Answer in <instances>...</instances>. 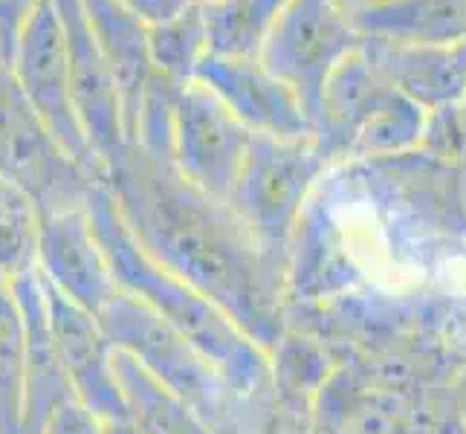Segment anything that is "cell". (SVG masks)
Masks as SVG:
<instances>
[{
	"label": "cell",
	"mask_w": 466,
	"mask_h": 434,
	"mask_svg": "<svg viewBox=\"0 0 466 434\" xmlns=\"http://www.w3.org/2000/svg\"><path fill=\"white\" fill-rule=\"evenodd\" d=\"M105 180L137 244L269 350L284 330L287 272L264 258L235 208L137 145H127Z\"/></svg>",
	"instance_id": "1"
},
{
	"label": "cell",
	"mask_w": 466,
	"mask_h": 434,
	"mask_svg": "<svg viewBox=\"0 0 466 434\" xmlns=\"http://www.w3.org/2000/svg\"><path fill=\"white\" fill-rule=\"evenodd\" d=\"M85 208L119 289L142 301L188 345H195L218 368V374L227 379L238 399L272 403L267 350L255 345L215 301H208L195 287L171 276L137 244L119 217L116 200L110 195L105 177L90 188Z\"/></svg>",
	"instance_id": "2"
},
{
	"label": "cell",
	"mask_w": 466,
	"mask_h": 434,
	"mask_svg": "<svg viewBox=\"0 0 466 434\" xmlns=\"http://www.w3.org/2000/svg\"><path fill=\"white\" fill-rule=\"evenodd\" d=\"M328 163L313 136L276 139L252 134L229 206L247 227L264 258L287 272L290 240Z\"/></svg>",
	"instance_id": "3"
},
{
	"label": "cell",
	"mask_w": 466,
	"mask_h": 434,
	"mask_svg": "<svg viewBox=\"0 0 466 434\" xmlns=\"http://www.w3.org/2000/svg\"><path fill=\"white\" fill-rule=\"evenodd\" d=\"M0 177L18 186L41 215L85 208L90 188L102 180L46 131L6 64H0Z\"/></svg>",
	"instance_id": "4"
},
{
	"label": "cell",
	"mask_w": 466,
	"mask_h": 434,
	"mask_svg": "<svg viewBox=\"0 0 466 434\" xmlns=\"http://www.w3.org/2000/svg\"><path fill=\"white\" fill-rule=\"evenodd\" d=\"M362 46V35L333 0H290L272 24L258 61L293 90L310 127L330 73Z\"/></svg>",
	"instance_id": "5"
},
{
	"label": "cell",
	"mask_w": 466,
	"mask_h": 434,
	"mask_svg": "<svg viewBox=\"0 0 466 434\" xmlns=\"http://www.w3.org/2000/svg\"><path fill=\"white\" fill-rule=\"evenodd\" d=\"M6 67L29 107L46 125V131L61 142V148L90 174L105 177V168L93 156L76 116L67 41H64V26L56 0H44L41 9L32 15Z\"/></svg>",
	"instance_id": "6"
},
{
	"label": "cell",
	"mask_w": 466,
	"mask_h": 434,
	"mask_svg": "<svg viewBox=\"0 0 466 434\" xmlns=\"http://www.w3.org/2000/svg\"><path fill=\"white\" fill-rule=\"evenodd\" d=\"M252 134L203 85L177 90L171 125V166L191 186L218 200L232 197Z\"/></svg>",
	"instance_id": "7"
},
{
	"label": "cell",
	"mask_w": 466,
	"mask_h": 434,
	"mask_svg": "<svg viewBox=\"0 0 466 434\" xmlns=\"http://www.w3.org/2000/svg\"><path fill=\"white\" fill-rule=\"evenodd\" d=\"M41 287L46 301V321H50L53 342L64 374L70 379L76 403L85 406L93 417H99L102 423L125 420L127 411L114 374V345L107 342L99 318L67 301L44 278Z\"/></svg>",
	"instance_id": "8"
},
{
	"label": "cell",
	"mask_w": 466,
	"mask_h": 434,
	"mask_svg": "<svg viewBox=\"0 0 466 434\" xmlns=\"http://www.w3.org/2000/svg\"><path fill=\"white\" fill-rule=\"evenodd\" d=\"M203 85L249 134L301 139L313 136V127L293 90L281 85L258 58L208 53L195 73Z\"/></svg>",
	"instance_id": "9"
},
{
	"label": "cell",
	"mask_w": 466,
	"mask_h": 434,
	"mask_svg": "<svg viewBox=\"0 0 466 434\" xmlns=\"http://www.w3.org/2000/svg\"><path fill=\"white\" fill-rule=\"evenodd\" d=\"M61 15L64 41H67L70 58V85H73V105L76 116L82 125V134L90 145L99 166L107 168L125 154V125H122V102L114 76L93 41V32L85 21V12L78 0H56Z\"/></svg>",
	"instance_id": "10"
},
{
	"label": "cell",
	"mask_w": 466,
	"mask_h": 434,
	"mask_svg": "<svg viewBox=\"0 0 466 434\" xmlns=\"http://www.w3.org/2000/svg\"><path fill=\"white\" fill-rule=\"evenodd\" d=\"M35 269L64 298L93 316H99L105 304L119 293L105 249L90 227L87 208L41 215Z\"/></svg>",
	"instance_id": "11"
},
{
	"label": "cell",
	"mask_w": 466,
	"mask_h": 434,
	"mask_svg": "<svg viewBox=\"0 0 466 434\" xmlns=\"http://www.w3.org/2000/svg\"><path fill=\"white\" fill-rule=\"evenodd\" d=\"M409 397L339 362L310 406V434H409Z\"/></svg>",
	"instance_id": "12"
},
{
	"label": "cell",
	"mask_w": 466,
	"mask_h": 434,
	"mask_svg": "<svg viewBox=\"0 0 466 434\" xmlns=\"http://www.w3.org/2000/svg\"><path fill=\"white\" fill-rule=\"evenodd\" d=\"M9 287L24 318L26 434H44L46 420H50L64 403H70L76 397H73L67 374H64V365L58 359L50 321H46V301H44L38 269H29L9 278Z\"/></svg>",
	"instance_id": "13"
},
{
	"label": "cell",
	"mask_w": 466,
	"mask_h": 434,
	"mask_svg": "<svg viewBox=\"0 0 466 434\" xmlns=\"http://www.w3.org/2000/svg\"><path fill=\"white\" fill-rule=\"evenodd\" d=\"M365 53L391 85L426 114L466 99V38L452 44H389L362 38Z\"/></svg>",
	"instance_id": "14"
},
{
	"label": "cell",
	"mask_w": 466,
	"mask_h": 434,
	"mask_svg": "<svg viewBox=\"0 0 466 434\" xmlns=\"http://www.w3.org/2000/svg\"><path fill=\"white\" fill-rule=\"evenodd\" d=\"M85 21L93 32V41L114 76L119 102H122V125L125 139L131 145L137 114L151 78L157 76L148 44V24L139 21L134 12L119 6L116 0H78Z\"/></svg>",
	"instance_id": "15"
},
{
	"label": "cell",
	"mask_w": 466,
	"mask_h": 434,
	"mask_svg": "<svg viewBox=\"0 0 466 434\" xmlns=\"http://www.w3.org/2000/svg\"><path fill=\"white\" fill-rule=\"evenodd\" d=\"M391 78L385 76L365 46L353 50L339 67L328 78L325 90H321L319 114L313 122V142L321 159L330 166L348 163L350 145L357 139L360 125L365 122L368 110L377 102V96L385 90Z\"/></svg>",
	"instance_id": "16"
},
{
	"label": "cell",
	"mask_w": 466,
	"mask_h": 434,
	"mask_svg": "<svg viewBox=\"0 0 466 434\" xmlns=\"http://www.w3.org/2000/svg\"><path fill=\"white\" fill-rule=\"evenodd\" d=\"M267 359L272 406H276L279 420L293 429L310 431L308 423L313 397L333 374V368L339 365L336 353L310 333L284 328L267 350Z\"/></svg>",
	"instance_id": "17"
},
{
	"label": "cell",
	"mask_w": 466,
	"mask_h": 434,
	"mask_svg": "<svg viewBox=\"0 0 466 434\" xmlns=\"http://www.w3.org/2000/svg\"><path fill=\"white\" fill-rule=\"evenodd\" d=\"M362 38L389 44H452L466 38V0H389L353 15Z\"/></svg>",
	"instance_id": "18"
},
{
	"label": "cell",
	"mask_w": 466,
	"mask_h": 434,
	"mask_svg": "<svg viewBox=\"0 0 466 434\" xmlns=\"http://www.w3.org/2000/svg\"><path fill=\"white\" fill-rule=\"evenodd\" d=\"M114 374L127 420L142 434H215L180 394L151 377L134 357L114 350Z\"/></svg>",
	"instance_id": "19"
},
{
	"label": "cell",
	"mask_w": 466,
	"mask_h": 434,
	"mask_svg": "<svg viewBox=\"0 0 466 434\" xmlns=\"http://www.w3.org/2000/svg\"><path fill=\"white\" fill-rule=\"evenodd\" d=\"M426 131V110L400 93L391 82L377 96L350 145L348 163H374V159L403 156L420 148ZM345 166V163H342Z\"/></svg>",
	"instance_id": "20"
},
{
	"label": "cell",
	"mask_w": 466,
	"mask_h": 434,
	"mask_svg": "<svg viewBox=\"0 0 466 434\" xmlns=\"http://www.w3.org/2000/svg\"><path fill=\"white\" fill-rule=\"evenodd\" d=\"M287 4L290 0H200L208 53L258 58Z\"/></svg>",
	"instance_id": "21"
},
{
	"label": "cell",
	"mask_w": 466,
	"mask_h": 434,
	"mask_svg": "<svg viewBox=\"0 0 466 434\" xmlns=\"http://www.w3.org/2000/svg\"><path fill=\"white\" fill-rule=\"evenodd\" d=\"M151 61L159 76H166L174 85L195 82L200 61L208 56V35L200 0L188 9L177 12L174 18L148 26Z\"/></svg>",
	"instance_id": "22"
},
{
	"label": "cell",
	"mask_w": 466,
	"mask_h": 434,
	"mask_svg": "<svg viewBox=\"0 0 466 434\" xmlns=\"http://www.w3.org/2000/svg\"><path fill=\"white\" fill-rule=\"evenodd\" d=\"M24 318L9 281H0V434H26Z\"/></svg>",
	"instance_id": "23"
},
{
	"label": "cell",
	"mask_w": 466,
	"mask_h": 434,
	"mask_svg": "<svg viewBox=\"0 0 466 434\" xmlns=\"http://www.w3.org/2000/svg\"><path fill=\"white\" fill-rule=\"evenodd\" d=\"M41 212L18 186L0 177V281H9L38 264Z\"/></svg>",
	"instance_id": "24"
},
{
	"label": "cell",
	"mask_w": 466,
	"mask_h": 434,
	"mask_svg": "<svg viewBox=\"0 0 466 434\" xmlns=\"http://www.w3.org/2000/svg\"><path fill=\"white\" fill-rule=\"evenodd\" d=\"M409 434H466L452 382H429L409 397Z\"/></svg>",
	"instance_id": "25"
},
{
	"label": "cell",
	"mask_w": 466,
	"mask_h": 434,
	"mask_svg": "<svg viewBox=\"0 0 466 434\" xmlns=\"http://www.w3.org/2000/svg\"><path fill=\"white\" fill-rule=\"evenodd\" d=\"M420 154L452 168L466 166V102L446 105L426 114Z\"/></svg>",
	"instance_id": "26"
},
{
	"label": "cell",
	"mask_w": 466,
	"mask_h": 434,
	"mask_svg": "<svg viewBox=\"0 0 466 434\" xmlns=\"http://www.w3.org/2000/svg\"><path fill=\"white\" fill-rule=\"evenodd\" d=\"M44 0H0V64H9L18 38Z\"/></svg>",
	"instance_id": "27"
},
{
	"label": "cell",
	"mask_w": 466,
	"mask_h": 434,
	"mask_svg": "<svg viewBox=\"0 0 466 434\" xmlns=\"http://www.w3.org/2000/svg\"><path fill=\"white\" fill-rule=\"evenodd\" d=\"M44 434H102V420L76 399L64 403L44 426Z\"/></svg>",
	"instance_id": "28"
},
{
	"label": "cell",
	"mask_w": 466,
	"mask_h": 434,
	"mask_svg": "<svg viewBox=\"0 0 466 434\" xmlns=\"http://www.w3.org/2000/svg\"><path fill=\"white\" fill-rule=\"evenodd\" d=\"M116 4L125 6L127 12H134L139 21H146L151 26V24H163L174 18L177 12L188 9L191 4H198V0H116Z\"/></svg>",
	"instance_id": "29"
},
{
	"label": "cell",
	"mask_w": 466,
	"mask_h": 434,
	"mask_svg": "<svg viewBox=\"0 0 466 434\" xmlns=\"http://www.w3.org/2000/svg\"><path fill=\"white\" fill-rule=\"evenodd\" d=\"M452 389H455V399H458V411H461V420L466 429V362L458 368V374L452 379Z\"/></svg>",
	"instance_id": "30"
},
{
	"label": "cell",
	"mask_w": 466,
	"mask_h": 434,
	"mask_svg": "<svg viewBox=\"0 0 466 434\" xmlns=\"http://www.w3.org/2000/svg\"><path fill=\"white\" fill-rule=\"evenodd\" d=\"M333 4L353 18V15H360L365 9H374V6H382V4H389V0H333Z\"/></svg>",
	"instance_id": "31"
},
{
	"label": "cell",
	"mask_w": 466,
	"mask_h": 434,
	"mask_svg": "<svg viewBox=\"0 0 466 434\" xmlns=\"http://www.w3.org/2000/svg\"><path fill=\"white\" fill-rule=\"evenodd\" d=\"M102 434H142L131 420H107V423H102Z\"/></svg>",
	"instance_id": "32"
}]
</instances>
